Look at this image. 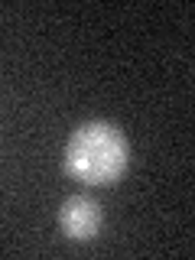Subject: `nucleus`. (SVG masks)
Wrapping results in <instances>:
<instances>
[{
  "label": "nucleus",
  "instance_id": "f257e3e1",
  "mask_svg": "<svg viewBox=\"0 0 195 260\" xmlns=\"http://www.w3.org/2000/svg\"><path fill=\"white\" fill-rule=\"evenodd\" d=\"M130 162V143L124 130L108 120H85L69 134L62 153L65 173L88 185H111Z\"/></svg>",
  "mask_w": 195,
  "mask_h": 260
},
{
  "label": "nucleus",
  "instance_id": "f03ea898",
  "mask_svg": "<svg viewBox=\"0 0 195 260\" xmlns=\"http://www.w3.org/2000/svg\"><path fill=\"white\" fill-rule=\"evenodd\" d=\"M101 205L88 195H72L59 208V228L69 241H94L101 231Z\"/></svg>",
  "mask_w": 195,
  "mask_h": 260
}]
</instances>
